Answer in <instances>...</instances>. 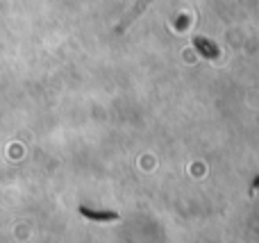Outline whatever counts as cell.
Instances as JSON below:
<instances>
[{
  "label": "cell",
  "mask_w": 259,
  "mask_h": 243,
  "mask_svg": "<svg viewBox=\"0 0 259 243\" xmlns=\"http://www.w3.org/2000/svg\"><path fill=\"white\" fill-rule=\"evenodd\" d=\"M80 214L91 221H100V223H109V221H118V214L116 212H94L89 207H80Z\"/></svg>",
  "instance_id": "cell-1"
}]
</instances>
